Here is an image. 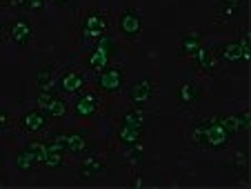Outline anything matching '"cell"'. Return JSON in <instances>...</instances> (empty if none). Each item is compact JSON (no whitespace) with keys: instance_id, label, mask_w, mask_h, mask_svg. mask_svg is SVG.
<instances>
[{"instance_id":"d6986e66","label":"cell","mask_w":251,"mask_h":189,"mask_svg":"<svg viewBox=\"0 0 251 189\" xmlns=\"http://www.w3.org/2000/svg\"><path fill=\"white\" fill-rule=\"evenodd\" d=\"M104 167H107V165H104L102 158L94 156V158H87V161L80 162V169H78V174H80V178H91V176L102 174Z\"/></svg>"},{"instance_id":"8992f818","label":"cell","mask_w":251,"mask_h":189,"mask_svg":"<svg viewBox=\"0 0 251 189\" xmlns=\"http://www.w3.org/2000/svg\"><path fill=\"white\" fill-rule=\"evenodd\" d=\"M109 54H111L109 38H98V43H96L94 52H91L89 58H87V65H89V69L98 71V74L102 69H107V65H109Z\"/></svg>"},{"instance_id":"4fadbf2b","label":"cell","mask_w":251,"mask_h":189,"mask_svg":"<svg viewBox=\"0 0 251 189\" xmlns=\"http://www.w3.org/2000/svg\"><path fill=\"white\" fill-rule=\"evenodd\" d=\"M189 58L194 60V65L198 67L200 71H213V69H216V65H218L216 56H213L209 49H204V47H198Z\"/></svg>"},{"instance_id":"52a82bcc","label":"cell","mask_w":251,"mask_h":189,"mask_svg":"<svg viewBox=\"0 0 251 189\" xmlns=\"http://www.w3.org/2000/svg\"><path fill=\"white\" fill-rule=\"evenodd\" d=\"M36 105H38L40 111H45L47 116H51V118H62L67 113V105L62 103L60 98L51 96L49 91H40L38 98H36Z\"/></svg>"},{"instance_id":"30bf717a","label":"cell","mask_w":251,"mask_h":189,"mask_svg":"<svg viewBox=\"0 0 251 189\" xmlns=\"http://www.w3.org/2000/svg\"><path fill=\"white\" fill-rule=\"evenodd\" d=\"M98 85L102 91L107 94H116V91L123 89V71L118 67H109V69H102L100 71V78H98Z\"/></svg>"},{"instance_id":"5bb4252c","label":"cell","mask_w":251,"mask_h":189,"mask_svg":"<svg viewBox=\"0 0 251 189\" xmlns=\"http://www.w3.org/2000/svg\"><path fill=\"white\" fill-rule=\"evenodd\" d=\"M47 113L40 111V109H33V111L25 113L23 118V127L27 129V132H43V129H47Z\"/></svg>"},{"instance_id":"7402d4cb","label":"cell","mask_w":251,"mask_h":189,"mask_svg":"<svg viewBox=\"0 0 251 189\" xmlns=\"http://www.w3.org/2000/svg\"><path fill=\"white\" fill-rule=\"evenodd\" d=\"M198 98V87L194 85V82H182L180 89H178V100H180L182 105H191L194 100Z\"/></svg>"},{"instance_id":"2e32d148","label":"cell","mask_w":251,"mask_h":189,"mask_svg":"<svg viewBox=\"0 0 251 189\" xmlns=\"http://www.w3.org/2000/svg\"><path fill=\"white\" fill-rule=\"evenodd\" d=\"M223 125H225V129L229 132V136L240 134V132H247V127H249V113L247 111L233 113V116H229V118H223Z\"/></svg>"},{"instance_id":"6da1fadb","label":"cell","mask_w":251,"mask_h":189,"mask_svg":"<svg viewBox=\"0 0 251 189\" xmlns=\"http://www.w3.org/2000/svg\"><path fill=\"white\" fill-rule=\"evenodd\" d=\"M229 138L231 136L220 118H202L191 129V140L198 147H207V149H225L229 145Z\"/></svg>"},{"instance_id":"e0dca14e","label":"cell","mask_w":251,"mask_h":189,"mask_svg":"<svg viewBox=\"0 0 251 189\" xmlns=\"http://www.w3.org/2000/svg\"><path fill=\"white\" fill-rule=\"evenodd\" d=\"M98 111V98L96 94H82L76 103V113L80 118H91Z\"/></svg>"},{"instance_id":"484cf974","label":"cell","mask_w":251,"mask_h":189,"mask_svg":"<svg viewBox=\"0 0 251 189\" xmlns=\"http://www.w3.org/2000/svg\"><path fill=\"white\" fill-rule=\"evenodd\" d=\"M67 2H69V0H56V5H60V7H65Z\"/></svg>"},{"instance_id":"8fae6325","label":"cell","mask_w":251,"mask_h":189,"mask_svg":"<svg viewBox=\"0 0 251 189\" xmlns=\"http://www.w3.org/2000/svg\"><path fill=\"white\" fill-rule=\"evenodd\" d=\"M82 87H85V76H82L80 71L67 69L65 74H62V78H60V89L65 91V94H76V91H80Z\"/></svg>"},{"instance_id":"7a4b0ae2","label":"cell","mask_w":251,"mask_h":189,"mask_svg":"<svg viewBox=\"0 0 251 189\" xmlns=\"http://www.w3.org/2000/svg\"><path fill=\"white\" fill-rule=\"evenodd\" d=\"M45 154H47V142H40V140L29 142L18 156H16V167L23 171H29V169H33V167L45 165Z\"/></svg>"},{"instance_id":"3957f363","label":"cell","mask_w":251,"mask_h":189,"mask_svg":"<svg viewBox=\"0 0 251 189\" xmlns=\"http://www.w3.org/2000/svg\"><path fill=\"white\" fill-rule=\"evenodd\" d=\"M218 56L223 60H229V62H247L251 58V52H249V33L242 31L240 40L238 43H227L220 47Z\"/></svg>"},{"instance_id":"603a6c76","label":"cell","mask_w":251,"mask_h":189,"mask_svg":"<svg viewBox=\"0 0 251 189\" xmlns=\"http://www.w3.org/2000/svg\"><path fill=\"white\" fill-rule=\"evenodd\" d=\"M240 5H242V0H223V11L227 16H233L240 9Z\"/></svg>"},{"instance_id":"ffe728a7","label":"cell","mask_w":251,"mask_h":189,"mask_svg":"<svg viewBox=\"0 0 251 189\" xmlns=\"http://www.w3.org/2000/svg\"><path fill=\"white\" fill-rule=\"evenodd\" d=\"M198 47H202V33H185L180 38V54L189 58Z\"/></svg>"},{"instance_id":"9c48e42d","label":"cell","mask_w":251,"mask_h":189,"mask_svg":"<svg viewBox=\"0 0 251 189\" xmlns=\"http://www.w3.org/2000/svg\"><path fill=\"white\" fill-rule=\"evenodd\" d=\"M65 154H67L65 136L53 138V140L47 145V154H45V167H49V169L62 167V165H65Z\"/></svg>"},{"instance_id":"5b68a950","label":"cell","mask_w":251,"mask_h":189,"mask_svg":"<svg viewBox=\"0 0 251 189\" xmlns=\"http://www.w3.org/2000/svg\"><path fill=\"white\" fill-rule=\"evenodd\" d=\"M153 96H156V85H153L151 78H140V81L136 82V85L131 87V91H129V98H131V103L136 105V107H147L149 103L153 100Z\"/></svg>"},{"instance_id":"ac0fdd59","label":"cell","mask_w":251,"mask_h":189,"mask_svg":"<svg viewBox=\"0 0 251 189\" xmlns=\"http://www.w3.org/2000/svg\"><path fill=\"white\" fill-rule=\"evenodd\" d=\"M56 82V65L47 62L45 67H40L38 74H36V85H38L40 91H49Z\"/></svg>"},{"instance_id":"44dd1931","label":"cell","mask_w":251,"mask_h":189,"mask_svg":"<svg viewBox=\"0 0 251 189\" xmlns=\"http://www.w3.org/2000/svg\"><path fill=\"white\" fill-rule=\"evenodd\" d=\"M65 147H67V154H80V151L87 149V138L80 136V134H67Z\"/></svg>"},{"instance_id":"ba28073f","label":"cell","mask_w":251,"mask_h":189,"mask_svg":"<svg viewBox=\"0 0 251 189\" xmlns=\"http://www.w3.org/2000/svg\"><path fill=\"white\" fill-rule=\"evenodd\" d=\"M118 29H120L123 36L129 38V40H136V38L140 36V31H142L140 16H138L133 9H125L123 14H120V18H118Z\"/></svg>"},{"instance_id":"7c38bea8","label":"cell","mask_w":251,"mask_h":189,"mask_svg":"<svg viewBox=\"0 0 251 189\" xmlns=\"http://www.w3.org/2000/svg\"><path fill=\"white\" fill-rule=\"evenodd\" d=\"M31 36H33V29H31V25H29L25 18L16 20V23L11 25V29H9V38L14 40L16 45H18V47L27 45L29 40H31Z\"/></svg>"},{"instance_id":"cb8c5ba5","label":"cell","mask_w":251,"mask_h":189,"mask_svg":"<svg viewBox=\"0 0 251 189\" xmlns=\"http://www.w3.org/2000/svg\"><path fill=\"white\" fill-rule=\"evenodd\" d=\"M45 7V0H27V9L31 11H40Z\"/></svg>"},{"instance_id":"d4e9b609","label":"cell","mask_w":251,"mask_h":189,"mask_svg":"<svg viewBox=\"0 0 251 189\" xmlns=\"http://www.w3.org/2000/svg\"><path fill=\"white\" fill-rule=\"evenodd\" d=\"M9 118H7L5 113H0V134H7L9 132Z\"/></svg>"},{"instance_id":"9a60e30c","label":"cell","mask_w":251,"mask_h":189,"mask_svg":"<svg viewBox=\"0 0 251 189\" xmlns=\"http://www.w3.org/2000/svg\"><path fill=\"white\" fill-rule=\"evenodd\" d=\"M140 136H142V129L140 127H133L129 123H120V129H118V140L123 142L125 147H136L140 142Z\"/></svg>"},{"instance_id":"277c9868","label":"cell","mask_w":251,"mask_h":189,"mask_svg":"<svg viewBox=\"0 0 251 189\" xmlns=\"http://www.w3.org/2000/svg\"><path fill=\"white\" fill-rule=\"evenodd\" d=\"M107 29H109L107 16L100 14V11H91V14L85 18V23H82L80 36H82V40H98V38L104 36Z\"/></svg>"}]
</instances>
